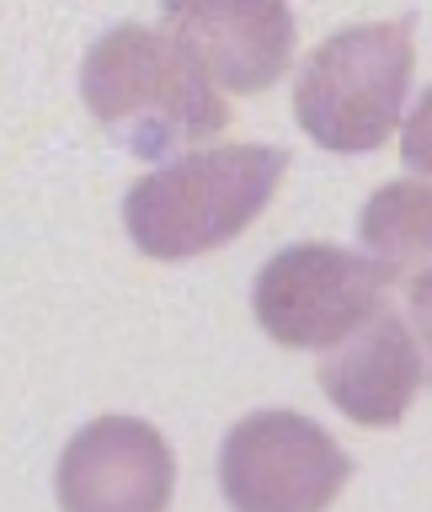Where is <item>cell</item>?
I'll use <instances>...</instances> for the list:
<instances>
[{
  "mask_svg": "<svg viewBox=\"0 0 432 512\" xmlns=\"http://www.w3.org/2000/svg\"><path fill=\"white\" fill-rule=\"evenodd\" d=\"M80 96L91 118L144 160L203 144L230 123L224 96L192 70V59L166 32L139 22H123L91 43L80 64Z\"/></svg>",
  "mask_w": 432,
  "mask_h": 512,
  "instance_id": "obj_1",
  "label": "cell"
},
{
  "mask_svg": "<svg viewBox=\"0 0 432 512\" xmlns=\"http://www.w3.org/2000/svg\"><path fill=\"white\" fill-rule=\"evenodd\" d=\"M283 171L288 155L272 144H214L182 155L128 187V235L155 262H192L246 230L272 203Z\"/></svg>",
  "mask_w": 432,
  "mask_h": 512,
  "instance_id": "obj_2",
  "label": "cell"
},
{
  "mask_svg": "<svg viewBox=\"0 0 432 512\" xmlns=\"http://www.w3.org/2000/svg\"><path fill=\"white\" fill-rule=\"evenodd\" d=\"M411 27L358 22L331 32L304 59L294 86V118L326 150H379L400 128V102L411 91Z\"/></svg>",
  "mask_w": 432,
  "mask_h": 512,
  "instance_id": "obj_3",
  "label": "cell"
},
{
  "mask_svg": "<svg viewBox=\"0 0 432 512\" xmlns=\"http://www.w3.org/2000/svg\"><path fill=\"white\" fill-rule=\"evenodd\" d=\"M384 288L390 278L368 256L326 246V240H304V246L278 251L256 272L251 310L278 347L331 352L384 310Z\"/></svg>",
  "mask_w": 432,
  "mask_h": 512,
  "instance_id": "obj_4",
  "label": "cell"
},
{
  "mask_svg": "<svg viewBox=\"0 0 432 512\" xmlns=\"http://www.w3.org/2000/svg\"><path fill=\"white\" fill-rule=\"evenodd\" d=\"M347 475L342 443L299 411L246 416L219 454V486L235 512H326Z\"/></svg>",
  "mask_w": 432,
  "mask_h": 512,
  "instance_id": "obj_5",
  "label": "cell"
},
{
  "mask_svg": "<svg viewBox=\"0 0 432 512\" xmlns=\"http://www.w3.org/2000/svg\"><path fill=\"white\" fill-rule=\"evenodd\" d=\"M176 459L166 438L139 416H96L59 459L64 512H166Z\"/></svg>",
  "mask_w": 432,
  "mask_h": 512,
  "instance_id": "obj_6",
  "label": "cell"
},
{
  "mask_svg": "<svg viewBox=\"0 0 432 512\" xmlns=\"http://www.w3.org/2000/svg\"><path fill=\"white\" fill-rule=\"evenodd\" d=\"M166 38L182 48L214 91H267L294 54V16L288 6H166Z\"/></svg>",
  "mask_w": 432,
  "mask_h": 512,
  "instance_id": "obj_7",
  "label": "cell"
},
{
  "mask_svg": "<svg viewBox=\"0 0 432 512\" xmlns=\"http://www.w3.org/2000/svg\"><path fill=\"white\" fill-rule=\"evenodd\" d=\"M315 384L358 427H395L422 390V336L395 310H379L320 358Z\"/></svg>",
  "mask_w": 432,
  "mask_h": 512,
  "instance_id": "obj_8",
  "label": "cell"
},
{
  "mask_svg": "<svg viewBox=\"0 0 432 512\" xmlns=\"http://www.w3.org/2000/svg\"><path fill=\"white\" fill-rule=\"evenodd\" d=\"M363 246L390 283H406L416 310L427 304V240H432V192L422 176L379 187L363 208Z\"/></svg>",
  "mask_w": 432,
  "mask_h": 512,
  "instance_id": "obj_9",
  "label": "cell"
}]
</instances>
